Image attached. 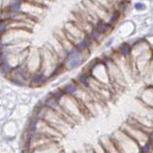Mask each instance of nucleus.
Masks as SVG:
<instances>
[{
	"instance_id": "1",
	"label": "nucleus",
	"mask_w": 153,
	"mask_h": 153,
	"mask_svg": "<svg viewBox=\"0 0 153 153\" xmlns=\"http://www.w3.org/2000/svg\"><path fill=\"white\" fill-rule=\"evenodd\" d=\"M111 139L120 153H141L140 146L121 129L115 133Z\"/></svg>"
},
{
	"instance_id": "2",
	"label": "nucleus",
	"mask_w": 153,
	"mask_h": 153,
	"mask_svg": "<svg viewBox=\"0 0 153 153\" xmlns=\"http://www.w3.org/2000/svg\"><path fill=\"white\" fill-rule=\"evenodd\" d=\"M85 54L88 53H78V54L67 56L66 60L64 61V68L65 70H74L76 68L79 67L81 64L83 63V61L86 59Z\"/></svg>"
},
{
	"instance_id": "3",
	"label": "nucleus",
	"mask_w": 153,
	"mask_h": 153,
	"mask_svg": "<svg viewBox=\"0 0 153 153\" xmlns=\"http://www.w3.org/2000/svg\"><path fill=\"white\" fill-rule=\"evenodd\" d=\"M60 89L65 96L75 97V96L76 95V93L79 91L80 86L78 84V82H76L75 79H73V80H70V81H68V82H66L65 84L62 85L60 87Z\"/></svg>"
},
{
	"instance_id": "4",
	"label": "nucleus",
	"mask_w": 153,
	"mask_h": 153,
	"mask_svg": "<svg viewBox=\"0 0 153 153\" xmlns=\"http://www.w3.org/2000/svg\"><path fill=\"white\" fill-rule=\"evenodd\" d=\"M49 81L48 76H46L41 72H36V73L31 74L30 80H29V84L33 87H38V86H42Z\"/></svg>"
},
{
	"instance_id": "5",
	"label": "nucleus",
	"mask_w": 153,
	"mask_h": 153,
	"mask_svg": "<svg viewBox=\"0 0 153 153\" xmlns=\"http://www.w3.org/2000/svg\"><path fill=\"white\" fill-rule=\"evenodd\" d=\"M93 27L95 28V30H97L100 33H102L104 36L108 35V33L112 31V28H113L112 25H110L107 22L102 21V20H98L93 25Z\"/></svg>"
},
{
	"instance_id": "6",
	"label": "nucleus",
	"mask_w": 153,
	"mask_h": 153,
	"mask_svg": "<svg viewBox=\"0 0 153 153\" xmlns=\"http://www.w3.org/2000/svg\"><path fill=\"white\" fill-rule=\"evenodd\" d=\"M23 2L18 1V0H14V1H10L6 3V6L3 7L2 10H6V11L13 12V13H20L22 11Z\"/></svg>"
},
{
	"instance_id": "7",
	"label": "nucleus",
	"mask_w": 153,
	"mask_h": 153,
	"mask_svg": "<svg viewBox=\"0 0 153 153\" xmlns=\"http://www.w3.org/2000/svg\"><path fill=\"white\" fill-rule=\"evenodd\" d=\"M13 70V67L9 62H3V63H0V73L3 75L5 78H7L9 74L11 73V71Z\"/></svg>"
},
{
	"instance_id": "8",
	"label": "nucleus",
	"mask_w": 153,
	"mask_h": 153,
	"mask_svg": "<svg viewBox=\"0 0 153 153\" xmlns=\"http://www.w3.org/2000/svg\"><path fill=\"white\" fill-rule=\"evenodd\" d=\"M49 95L51 96L52 98H54L55 100H56L59 102L62 100V98H63L64 96H65V95L63 94V92L61 91L60 87H59V88H57V89H55V90L51 91V92L49 93Z\"/></svg>"
},
{
	"instance_id": "9",
	"label": "nucleus",
	"mask_w": 153,
	"mask_h": 153,
	"mask_svg": "<svg viewBox=\"0 0 153 153\" xmlns=\"http://www.w3.org/2000/svg\"><path fill=\"white\" fill-rule=\"evenodd\" d=\"M145 7H146L145 4H143L141 2H137V3L134 4V8H135L136 10H139V11H140V10H143Z\"/></svg>"
},
{
	"instance_id": "10",
	"label": "nucleus",
	"mask_w": 153,
	"mask_h": 153,
	"mask_svg": "<svg viewBox=\"0 0 153 153\" xmlns=\"http://www.w3.org/2000/svg\"><path fill=\"white\" fill-rule=\"evenodd\" d=\"M5 50H6V45L4 44V43L2 42V40L0 39V54L3 52H5Z\"/></svg>"
},
{
	"instance_id": "11",
	"label": "nucleus",
	"mask_w": 153,
	"mask_h": 153,
	"mask_svg": "<svg viewBox=\"0 0 153 153\" xmlns=\"http://www.w3.org/2000/svg\"><path fill=\"white\" fill-rule=\"evenodd\" d=\"M60 153H64V152H63V151H61V152H60Z\"/></svg>"
}]
</instances>
